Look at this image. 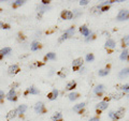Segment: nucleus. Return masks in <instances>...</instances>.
Masks as SVG:
<instances>
[{
	"label": "nucleus",
	"instance_id": "f257e3e1",
	"mask_svg": "<svg viewBox=\"0 0 129 121\" xmlns=\"http://www.w3.org/2000/svg\"><path fill=\"white\" fill-rule=\"evenodd\" d=\"M74 32H75V29H74L73 27L69 28L68 30L64 31V33L62 34V37L59 39V41H63V40H66V39H69V38H71V37H73Z\"/></svg>",
	"mask_w": 129,
	"mask_h": 121
},
{
	"label": "nucleus",
	"instance_id": "f03ea898",
	"mask_svg": "<svg viewBox=\"0 0 129 121\" xmlns=\"http://www.w3.org/2000/svg\"><path fill=\"white\" fill-rule=\"evenodd\" d=\"M117 21L119 22H123V21H127V19L129 18V11L128 10H122L119 11V13L117 15Z\"/></svg>",
	"mask_w": 129,
	"mask_h": 121
},
{
	"label": "nucleus",
	"instance_id": "7ed1b4c3",
	"mask_svg": "<svg viewBox=\"0 0 129 121\" xmlns=\"http://www.w3.org/2000/svg\"><path fill=\"white\" fill-rule=\"evenodd\" d=\"M19 72V68L17 64H13V66H10L9 69H8V73H9L10 75H15L17 74Z\"/></svg>",
	"mask_w": 129,
	"mask_h": 121
},
{
	"label": "nucleus",
	"instance_id": "20e7f679",
	"mask_svg": "<svg viewBox=\"0 0 129 121\" xmlns=\"http://www.w3.org/2000/svg\"><path fill=\"white\" fill-rule=\"evenodd\" d=\"M125 111H126V110H125L124 107L118 108V109L114 112V119H120V118H123V117L125 116Z\"/></svg>",
	"mask_w": 129,
	"mask_h": 121
},
{
	"label": "nucleus",
	"instance_id": "39448f33",
	"mask_svg": "<svg viewBox=\"0 0 129 121\" xmlns=\"http://www.w3.org/2000/svg\"><path fill=\"white\" fill-rule=\"evenodd\" d=\"M83 66V59L82 58H78L73 60V62H72V68H73V70H78L80 67Z\"/></svg>",
	"mask_w": 129,
	"mask_h": 121
},
{
	"label": "nucleus",
	"instance_id": "423d86ee",
	"mask_svg": "<svg viewBox=\"0 0 129 121\" xmlns=\"http://www.w3.org/2000/svg\"><path fill=\"white\" fill-rule=\"evenodd\" d=\"M35 111L37 112V114H42V112H44V104L42 102H38L35 105Z\"/></svg>",
	"mask_w": 129,
	"mask_h": 121
},
{
	"label": "nucleus",
	"instance_id": "0eeeda50",
	"mask_svg": "<svg viewBox=\"0 0 129 121\" xmlns=\"http://www.w3.org/2000/svg\"><path fill=\"white\" fill-rule=\"evenodd\" d=\"M72 17H73V13H72L71 11H63L61 13V18L62 19L69 21V19H72Z\"/></svg>",
	"mask_w": 129,
	"mask_h": 121
},
{
	"label": "nucleus",
	"instance_id": "6e6552de",
	"mask_svg": "<svg viewBox=\"0 0 129 121\" xmlns=\"http://www.w3.org/2000/svg\"><path fill=\"white\" fill-rule=\"evenodd\" d=\"M107 108H108V103L104 102V101H102V102H100L96 105V109L99 110V111H102L104 109H107Z\"/></svg>",
	"mask_w": 129,
	"mask_h": 121
},
{
	"label": "nucleus",
	"instance_id": "1a4fd4ad",
	"mask_svg": "<svg viewBox=\"0 0 129 121\" xmlns=\"http://www.w3.org/2000/svg\"><path fill=\"white\" fill-rule=\"evenodd\" d=\"M7 99L9 101H16L17 100V98H16V92H15L14 89H11L9 91V93H8V95H7Z\"/></svg>",
	"mask_w": 129,
	"mask_h": 121
},
{
	"label": "nucleus",
	"instance_id": "9d476101",
	"mask_svg": "<svg viewBox=\"0 0 129 121\" xmlns=\"http://www.w3.org/2000/svg\"><path fill=\"white\" fill-rule=\"evenodd\" d=\"M80 31H81V33H82L84 37H88V35L91 33L90 30L88 29L86 26H81V27H80Z\"/></svg>",
	"mask_w": 129,
	"mask_h": 121
},
{
	"label": "nucleus",
	"instance_id": "9b49d317",
	"mask_svg": "<svg viewBox=\"0 0 129 121\" xmlns=\"http://www.w3.org/2000/svg\"><path fill=\"white\" fill-rule=\"evenodd\" d=\"M57 96H58V90H57V89H53L51 93H48L47 98H48V100L54 101V100H56V98H57Z\"/></svg>",
	"mask_w": 129,
	"mask_h": 121
},
{
	"label": "nucleus",
	"instance_id": "f8f14e48",
	"mask_svg": "<svg viewBox=\"0 0 129 121\" xmlns=\"http://www.w3.org/2000/svg\"><path fill=\"white\" fill-rule=\"evenodd\" d=\"M11 48L10 47H5V48H2L1 50H0V59H2L5 56H7V55H9L10 53H11Z\"/></svg>",
	"mask_w": 129,
	"mask_h": 121
},
{
	"label": "nucleus",
	"instance_id": "ddd939ff",
	"mask_svg": "<svg viewBox=\"0 0 129 121\" xmlns=\"http://www.w3.org/2000/svg\"><path fill=\"white\" fill-rule=\"evenodd\" d=\"M103 91H104V86H103V85H98V86H97L94 89V92L96 94H98V95L101 94Z\"/></svg>",
	"mask_w": 129,
	"mask_h": 121
},
{
	"label": "nucleus",
	"instance_id": "4468645a",
	"mask_svg": "<svg viewBox=\"0 0 129 121\" xmlns=\"http://www.w3.org/2000/svg\"><path fill=\"white\" fill-rule=\"evenodd\" d=\"M16 115H17V110H16V109L10 110L9 112H8V115H7V119L8 120H12L13 118H15Z\"/></svg>",
	"mask_w": 129,
	"mask_h": 121
},
{
	"label": "nucleus",
	"instance_id": "2eb2a0df",
	"mask_svg": "<svg viewBox=\"0 0 129 121\" xmlns=\"http://www.w3.org/2000/svg\"><path fill=\"white\" fill-rule=\"evenodd\" d=\"M115 41L114 40H112V39H109L108 41L106 42V47L107 48H114L115 47Z\"/></svg>",
	"mask_w": 129,
	"mask_h": 121
},
{
	"label": "nucleus",
	"instance_id": "dca6fc26",
	"mask_svg": "<svg viewBox=\"0 0 129 121\" xmlns=\"http://www.w3.org/2000/svg\"><path fill=\"white\" fill-rule=\"evenodd\" d=\"M26 93H30V94H39V90H38L36 87L31 86V87H29V88L27 89V92H26Z\"/></svg>",
	"mask_w": 129,
	"mask_h": 121
},
{
	"label": "nucleus",
	"instance_id": "f3484780",
	"mask_svg": "<svg viewBox=\"0 0 129 121\" xmlns=\"http://www.w3.org/2000/svg\"><path fill=\"white\" fill-rule=\"evenodd\" d=\"M52 120L53 121H62V115L60 112H56L52 116Z\"/></svg>",
	"mask_w": 129,
	"mask_h": 121
},
{
	"label": "nucleus",
	"instance_id": "a211bd4d",
	"mask_svg": "<svg viewBox=\"0 0 129 121\" xmlns=\"http://www.w3.org/2000/svg\"><path fill=\"white\" fill-rule=\"evenodd\" d=\"M128 74H129V69L126 68V69H124V70H122V71L119 72L118 76H119V78H124V77H126Z\"/></svg>",
	"mask_w": 129,
	"mask_h": 121
},
{
	"label": "nucleus",
	"instance_id": "6ab92c4d",
	"mask_svg": "<svg viewBox=\"0 0 129 121\" xmlns=\"http://www.w3.org/2000/svg\"><path fill=\"white\" fill-rule=\"evenodd\" d=\"M75 86H76V82H74V80L69 82L67 84V86H66V90H72L73 88H75Z\"/></svg>",
	"mask_w": 129,
	"mask_h": 121
},
{
	"label": "nucleus",
	"instance_id": "aec40b11",
	"mask_svg": "<svg viewBox=\"0 0 129 121\" xmlns=\"http://www.w3.org/2000/svg\"><path fill=\"white\" fill-rule=\"evenodd\" d=\"M127 58H128V49H124L123 53L119 56V59L122 61H125V60H127Z\"/></svg>",
	"mask_w": 129,
	"mask_h": 121
},
{
	"label": "nucleus",
	"instance_id": "412c9836",
	"mask_svg": "<svg viewBox=\"0 0 129 121\" xmlns=\"http://www.w3.org/2000/svg\"><path fill=\"white\" fill-rule=\"evenodd\" d=\"M84 106H85V103H80V104H76L75 106H73V110H74V111H80L81 109H83Z\"/></svg>",
	"mask_w": 129,
	"mask_h": 121
},
{
	"label": "nucleus",
	"instance_id": "4be33fe9",
	"mask_svg": "<svg viewBox=\"0 0 129 121\" xmlns=\"http://www.w3.org/2000/svg\"><path fill=\"white\" fill-rule=\"evenodd\" d=\"M109 73H110L109 69H102V70H99L98 71V75L99 76H107Z\"/></svg>",
	"mask_w": 129,
	"mask_h": 121
},
{
	"label": "nucleus",
	"instance_id": "5701e85b",
	"mask_svg": "<svg viewBox=\"0 0 129 121\" xmlns=\"http://www.w3.org/2000/svg\"><path fill=\"white\" fill-rule=\"evenodd\" d=\"M16 110H17V114H24V112L27 110V106L24 105V104H23V105H19Z\"/></svg>",
	"mask_w": 129,
	"mask_h": 121
},
{
	"label": "nucleus",
	"instance_id": "b1692460",
	"mask_svg": "<svg viewBox=\"0 0 129 121\" xmlns=\"http://www.w3.org/2000/svg\"><path fill=\"white\" fill-rule=\"evenodd\" d=\"M45 60H55L56 59V54L54 53H48L46 56H45V58H44Z\"/></svg>",
	"mask_w": 129,
	"mask_h": 121
},
{
	"label": "nucleus",
	"instance_id": "393cba45",
	"mask_svg": "<svg viewBox=\"0 0 129 121\" xmlns=\"http://www.w3.org/2000/svg\"><path fill=\"white\" fill-rule=\"evenodd\" d=\"M78 98H79V93H76V92H71V93L69 94V100L70 101H75Z\"/></svg>",
	"mask_w": 129,
	"mask_h": 121
},
{
	"label": "nucleus",
	"instance_id": "a878e982",
	"mask_svg": "<svg viewBox=\"0 0 129 121\" xmlns=\"http://www.w3.org/2000/svg\"><path fill=\"white\" fill-rule=\"evenodd\" d=\"M39 46H40V44H39V42H37V41H34L32 42V44H31V50H37L38 48H39Z\"/></svg>",
	"mask_w": 129,
	"mask_h": 121
},
{
	"label": "nucleus",
	"instance_id": "bb28decb",
	"mask_svg": "<svg viewBox=\"0 0 129 121\" xmlns=\"http://www.w3.org/2000/svg\"><path fill=\"white\" fill-rule=\"evenodd\" d=\"M94 60H95L94 54H87V55H86V61H87V62H92Z\"/></svg>",
	"mask_w": 129,
	"mask_h": 121
},
{
	"label": "nucleus",
	"instance_id": "cd10ccee",
	"mask_svg": "<svg viewBox=\"0 0 129 121\" xmlns=\"http://www.w3.org/2000/svg\"><path fill=\"white\" fill-rule=\"evenodd\" d=\"M51 8L50 7H47V6H40L39 7V10H40V12H41V13H43V12H45V11H47V10H50Z\"/></svg>",
	"mask_w": 129,
	"mask_h": 121
},
{
	"label": "nucleus",
	"instance_id": "c85d7f7f",
	"mask_svg": "<svg viewBox=\"0 0 129 121\" xmlns=\"http://www.w3.org/2000/svg\"><path fill=\"white\" fill-rule=\"evenodd\" d=\"M122 91H123V92H125V93H127V92H129V84L123 85V86H122Z\"/></svg>",
	"mask_w": 129,
	"mask_h": 121
},
{
	"label": "nucleus",
	"instance_id": "c756f323",
	"mask_svg": "<svg viewBox=\"0 0 129 121\" xmlns=\"http://www.w3.org/2000/svg\"><path fill=\"white\" fill-rule=\"evenodd\" d=\"M26 1H24V0H17V1H15L14 2V7H19V6H23L24 3H25Z\"/></svg>",
	"mask_w": 129,
	"mask_h": 121
},
{
	"label": "nucleus",
	"instance_id": "7c9ffc66",
	"mask_svg": "<svg viewBox=\"0 0 129 121\" xmlns=\"http://www.w3.org/2000/svg\"><path fill=\"white\" fill-rule=\"evenodd\" d=\"M123 43L125 44V45L129 46V35H127V37H125V38L123 39Z\"/></svg>",
	"mask_w": 129,
	"mask_h": 121
},
{
	"label": "nucleus",
	"instance_id": "2f4dec72",
	"mask_svg": "<svg viewBox=\"0 0 129 121\" xmlns=\"http://www.w3.org/2000/svg\"><path fill=\"white\" fill-rule=\"evenodd\" d=\"M88 2H89V1H87V0H81V1H80V6H86V5H88Z\"/></svg>",
	"mask_w": 129,
	"mask_h": 121
},
{
	"label": "nucleus",
	"instance_id": "473e14b6",
	"mask_svg": "<svg viewBox=\"0 0 129 121\" xmlns=\"http://www.w3.org/2000/svg\"><path fill=\"white\" fill-rule=\"evenodd\" d=\"M89 121H100V119L98 118V117H92V118L89 119Z\"/></svg>",
	"mask_w": 129,
	"mask_h": 121
},
{
	"label": "nucleus",
	"instance_id": "72a5a7b5",
	"mask_svg": "<svg viewBox=\"0 0 129 121\" xmlns=\"http://www.w3.org/2000/svg\"><path fill=\"white\" fill-rule=\"evenodd\" d=\"M3 98H5V92L0 90V101H1V100H2Z\"/></svg>",
	"mask_w": 129,
	"mask_h": 121
},
{
	"label": "nucleus",
	"instance_id": "f704fd0d",
	"mask_svg": "<svg viewBox=\"0 0 129 121\" xmlns=\"http://www.w3.org/2000/svg\"><path fill=\"white\" fill-rule=\"evenodd\" d=\"M109 116H110V118L112 119H114V111H111L110 114H109Z\"/></svg>",
	"mask_w": 129,
	"mask_h": 121
},
{
	"label": "nucleus",
	"instance_id": "c9c22d12",
	"mask_svg": "<svg viewBox=\"0 0 129 121\" xmlns=\"http://www.w3.org/2000/svg\"><path fill=\"white\" fill-rule=\"evenodd\" d=\"M3 26H5V24H3L2 22H0V28H3Z\"/></svg>",
	"mask_w": 129,
	"mask_h": 121
}]
</instances>
